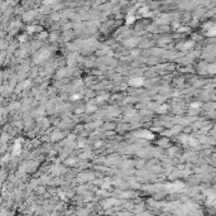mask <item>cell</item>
<instances>
[{"label": "cell", "instance_id": "6da1fadb", "mask_svg": "<svg viewBox=\"0 0 216 216\" xmlns=\"http://www.w3.org/2000/svg\"><path fill=\"white\" fill-rule=\"evenodd\" d=\"M129 83L131 86H142L143 85V78L142 77H135V78H130Z\"/></svg>", "mask_w": 216, "mask_h": 216}, {"label": "cell", "instance_id": "7a4b0ae2", "mask_svg": "<svg viewBox=\"0 0 216 216\" xmlns=\"http://www.w3.org/2000/svg\"><path fill=\"white\" fill-rule=\"evenodd\" d=\"M198 105H200V104H192V105H191V106H192V107H197Z\"/></svg>", "mask_w": 216, "mask_h": 216}]
</instances>
